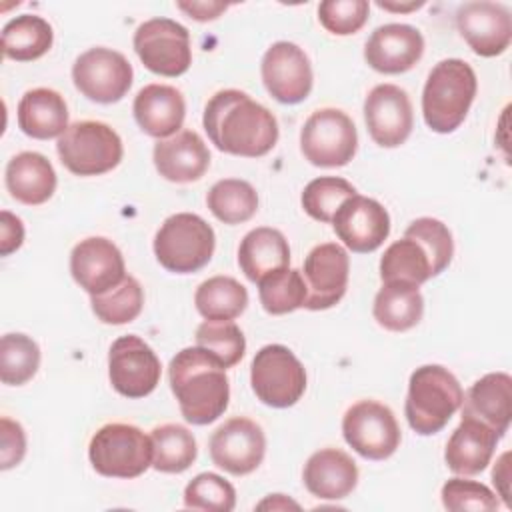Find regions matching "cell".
<instances>
[{"label":"cell","instance_id":"22","mask_svg":"<svg viewBox=\"0 0 512 512\" xmlns=\"http://www.w3.org/2000/svg\"><path fill=\"white\" fill-rule=\"evenodd\" d=\"M152 160L158 174L176 184L200 180L210 166V152L194 130H180L154 144Z\"/></svg>","mask_w":512,"mask_h":512},{"label":"cell","instance_id":"27","mask_svg":"<svg viewBox=\"0 0 512 512\" xmlns=\"http://www.w3.org/2000/svg\"><path fill=\"white\" fill-rule=\"evenodd\" d=\"M6 188L10 196L26 206H38L52 198L56 172L40 152H20L6 164Z\"/></svg>","mask_w":512,"mask_h":512},{"label":"cell","instance_id":"42","mask_svg":"<svg viewBox=\"0 0 512 512\" xmlns=\"http://www.w3.org/2000/svg\"><path fill=\"white\" fill-rule=\"evenodd\" d=\"M404 236L414 238L422 244L432 264V276H438L450 264L454 256V240L444 222L430 216L416 218L414 222H410Z\"/></svg>","mask_w":512,"mask_h":512},{"label":"cell","instance_id":"18","mask_svg":"<svg viewBox=\"0 0 512 512\" xmlns=\"http://www.w3.org/2000/svg\"><path fill=\"white\" fill-rule=\"evenodd\" d=\"M456 26L472 52L484 58L500 56L512 40V16L500 2H464L456 10Z\"/></svg>","mask_w":512,"mask_h":512},{"label":"cell","instance_id":"50","mask_svg":"<svg viewBox=\"0 0 512 512\" xmlns=\"http://www.w3.org/2000/svg\"><path fill=\"white\" fill-rule=\"evenodd\" d=\"M380 8L384 10H392V12H408V10H416L420 6H424V2H410V4H392V2H378Z\"/></svg>","mask_w":512,"mask_h":512},{"label":"cell","instance_id":"45","mask_svg":"<svg viewBox=\"0 0 512 512\" xmlns=\"http://www.w3.org/2000/svg\"><path fill=\"white\" fill-rule=\"evenodd\" d=\"M0 436H2L0 468L10 470L16 464H20L26 454V434L18 422L10 420L8 416H2L0 418Z\"/></svg>","mask_w":512,"mask_h":512},{"label":"cell","instance_id":"21","mask_svg":"<svg viewBox=\"0 0 512 512\" xmlns=\"http://www.w3.org/2000/svg\"><path fill=\"white\" fill-rule=\"evenodd\" d=\"M424 54V38L410 24L378 26L364 46L370 68L382 74H402L414 68Z\"/></svg>","mask_w":512,"mask_h":512},{"label":"cell","instance_id":"46","mask_svg":"<svg viewBox=\"0 0 512 512\" xmlns=\"http://www.w3.org/2000/svg\"><path fill=\"white\" fill-rule=\"evenodd\" d=\"M24 242V224L8 210L0 212V254L8 256Z\"/></svg>","mask_w":512,"mask_h":512},{"label":"cell","instance_id":"12","mask_svg":"<svg viewBox=\"0 0 512 512\" xmlns=\"http://www.w3.org/2000/svg\"><path fill=\"white\" fill-rule=\"evenodd\" d=\"M132 76V64L126 56L104 46L82 52L72 66L76 90L98 104L122 100L132 86Z\"/></svg>","mask_w":512,"mask_h":512},{"label":"cell","instance_id":"40","mask_svg":"<svg viewBox=\"0 0 512 512\" xmlns=\"http://www.w3.org/2000/svg\"><path fill=\"white\" fill-rule=\"evenodd\" d=\"M356 194V188L338 176H320L304 186L302 208L318 222H332L336 210L344 200Z\"/></svg>","mask_w":512,"mask_h":512},{"label":"cell","instance_id":"16","mask_svg":"<svg viewBox=\"0 0 512 512\" xmlns=\"http://www.w3.org/2000/svg\"><path fill=\"white\" fill-rule=\"evenodd\" d=\"M260 72L268 94L282 104H298L312 90L310 60L294 42H274L262 56Z\"/></svg>","mask_w":512,"mask_h":512},{"label":"cell","instance_id":"14","mask_svg":"<svg viewBox=\"0 0 512 512\" xmlns=\"http://www.w3.org/2000/svg\"><path fill=\"white\" fill-rule=\"evenodd\" d=\"M212 462L232 476L254 472L266 454V436L262 428L244 416H234L210 436Z\"/></svg>","mask_w":512,"mask_h":512},{"label":"cell","instance_id":"34","mask_svg":"<svg viewBox=\"0 0 512 512\" xmlns=\"http://www.w3.org/2000/svg\"><path fill=\"white\" fill-rule=\"evenodd\" d=\"M194 304L206 320H234L246 310L248 292L232 276H212L196 288Z\"/></svg>","mask_w":512,"mask_h":512},{"label":"cell","instance_id":"28","mask_svg":"<svg viewBox=\"0 0 512 512\" xmlns=\"http://www.w3.org/2000/svg\"><path fill=\"white\" fill-rule=\"evenodd\" d=\"M18 128L36 140L60 138L68 128L64 96L52 88H32L18 102Z\"/></svg>","mask_w":512,"mask_h":512},{"label":"cell","instance_id":"20","mask_svg":"<svg viewBox=\"0 0 512 512\" xmlns=\"http://www.w3.org/2000/svg\"><path fill=\"white\" fill-rule=\"evenodd\" d=\"M74 282L90 296L104 294L126 278V266L118 246L104 236L80 240L70 254Z\"/></svg>","mask_w":512,"mask_h":512},{"label":"cell","instance_id":"9","mask_svg":"<svg viewBox=\"0 0 512 512\" xmlns=\"http://www.w3.org/2000/svg\"><path fill=\"white\" fill-rule=\"evenodd\" d=\"M358 148L352 118L338 108H320L308 116L300 130L304 158L320 168L346 166Z\"/></svg>","mask_w":512,"mask_h":512},{"label":"cell","instance_id":"47","mask_svg":"<svg viewBox=\"0 0 512 512\" xmlns=\"http://www.w3.org/2000/svg\"><path fill=\"white\" fill-rule=\"evenodd\" d=\"M178 8L198 22H208V20L218 18L228 8V4H224V2H178Z\"/></svg>","mask_w":512,"mask_h":512},{"label":"cell","instance_id":"6","mask_svg":"<svg viewBox=\"0 0 512 512\" xmlns=\"http://www.w3.org/2000/svg\"><path fill=\"white\" fill-rule=\"evenodd\" d=\"M88 458L106 478H138L152 466V440L134 424L110 422L92 436Z\"/></svg>","mask_w":512,"mask_h":512},{"label":"cell","instance_id":"1","mask_svg":"<svg viewBox=\"0 0 512 512\" xmlns=\"http://www.w3.org/2000/svg\"><path fill=\"white\" fill-rule=\"evenodd\" d=\"M202 124L210 142L234 156L260 158L278 142L274 114L236 88L220 90L206 102Z\"/></svg>","mask_w":512,"mask_h":512},{"label":"cell","instance_id":"30","mask_svg":"<svg viewBox=\"0 0 512 512\" xmlns=\"http://www.w3.org/2000/svg\"><path fill=\"white\" fill-rule=\"evenodd\" d=\"M374 320L390 332L414 328L424 314V298L418 286L408 282H382L372 306Z\"/></svg>","mask_w":512,"mask_h":512},{"label":"cell","instance_id":"29","mask_svg":"<svg viewBox=\"0 0 512 512\" xmlns=\"http://www.w3.org/2000/svg\"><path fill=\"white\" fill-rule=\"evenodd\" d=\"M290 262V246L276 228L260 226L250 230L238 246V264L250 282H260L270 272L286 268Z\"/></svg>","mask_w":512,"mask_h":512},{"label":"cell","instance_id":"31","mask_svg":"<svg viewBox=\"0 0 512 512\" xmlns=\"http://www.w3.org/2000/svg\"><path fill=\"white\" fill-rule=\"evenodd\" d=\"M54 42L52 26L38 14H20L2 28V54L16 62L44 56Z\"/></svg>","mask_w":512,"mask_h":512},{"label":"cell","instance_id":"48","mask_svg":"<svg viewBox=\"0 0 512 512\" xmlns=\"http://www.w3.org/2000/svg\"><path fill=\"white\" fill-rule=\"evenodd\" d=\"M492 482L496 486L498 496L504 500L506 506H510V452H504L492 470Z\"/></svg>","mask_w":512,"mask_h":512},{"label":"cell","instance_id":"41","mask_svg":"<svg viewBox=\"0 0 512 512\" xmlns=\"http://www.w3.org/2000/svg\"><path fill=\"white\" fill-rule=\"evenodd\" d=\"M184 506L206 512H230L236 506V490L222 476L202 472L186 484Z\"/></svg>","mask_w":512,"mask_h":512},{"label":"cell","instance_id":"4","mask_svg":"<svg viewBox=\"0 0 512 512\" xmlns=\"http://www.w3.org/2000/svg\"><path fill=\"white\" fill-rule=\"evenodd\" d=\"M458 378L440 364L416 368L408 382L404 414L410 428L420 436L440 432L462 404Z\"/></svg>","mask_w":512,"mask_h":512},{"label":"cell","instance_id":"19","mask_svg":"<svg viewBox=\"0 0 512 512\" xmlns=\"http://www.w3.org/2000/svg\"><path fill=\"white\" fill-rule=\"evenodd\" d=\"M332 226L346 248L366 254L380 248L388 238L390 216L378 200L354 194L340 204Z\"/></svg>","mask_w":512,"mask_h":512},{"label":"cell","instance_id":"24","mask_svg":"<svg viewBox=\"0 0 512 512\" xmlns=\"http://www.w3.org/2000/svg\"><path fill=\"white\" fill-rule=\"evenodd\" d=\"M138 126L158 140L180 132L186 116V102L180 90L168 84L144 86L132 104Z\"/></svg>","mask_w":512,"mask_h":512},{"label":"cell","instance_id":"8","mask_svg":"<svg viewBox=\"0 0 512 512\" xmlns=\"http://www.w3.org/2000/svg\"><path fill=\"white\" fill-rule=\"evenodd\" d=\"M250 384L256 398L266 406L288 408L306 390V370L290 348L266 344L252 358Z\"/></svg>","mask_w":512,"mask_h":512},{"label":"cell","instance_id":"38","mask_svg":"<svg viewBox=\"0 0 512 512\" xmlns=\"http://www.w3.org/2000/svg\"><path fill=\"white\" fill-rule=\"evenodd\" d=\"M40 348L20 332L4 334L0 340V380L8 386H22L38 372Z\"/></svg>","mask_w":512,"mask_h":512},{"label":"cell","instance_id":"36","mask_svg":"<svg viewBox=\"0 0 512 512\" xmlns=\"http://www.w3.org/2000/svg\"><path fill=\"white\" fill-rule=\"evenodd\" d=\"M306 282L300 270L280 268L258 282V296L262 308L272 316L294 312L306 302Z\"/></svg>","mask_w":512,"mask_h":512},{"label":"cell","instance_id":"5","mask_svg":"<svg viewBox=\"0 0 512 512\" xmlns=\"http://www.w3.org/2000/svg\"><path fill=\"white\" fill-rule=\"evenodd\" d=\"M216 246L212 226L198 214L168 216L154 236V254L162 268L174 274H192L204 268Z\"/></svg>","mask_w":512,"mask_h":512},{"label":"cell","instance_id":"33","mask_svg":"<svg viewBox=\"0 0 512 512\" xmlns=\"http://www.w3.org/2000/svg\"><path fill=\"white\" fill-rule=\"evenodd\" d=\"M432 276V264L420 242L404 236L392 242L380 258L382 282H408L414 286L424 284Z\"/></svg>","mask_w":512,"mask_h":512},{"label":"cell","instance_id":"23","mask_svg":"<svg viewBox=\"0 0 512 512\" xmlns=\"http://www.w3.org/2000/svg\"><path fill=\"white\" fill-rule=\"evenodd\" d=\"M462 418H472L492 428L500 438L508 432L512 416V378L490 372L476 380L462 396Z\"/></svg>","mask_w":512,"mask_h":512},{"label":"cell","instance_id":"43","mask_svg":"<svg viewBox=\"0 0 512 512\" xmlns=\"http://www.w3.org/2000/svg\"><path fill=\"white\" fill-rule=\"evenodd\" d=\"M368 12L366 0H324L318 6V20L330 34L348 36L366 24Z\"/></svg>","mask_w":512,"mask_h":512},{"label":"cell","instance_id":"7","mask_svg":"<svg viewBox=\"0 0 512 512\" xmlns=\"http://www.w3.org/2000/svg\"><path fill=\"white\" fill-rule=\"evenodd\" d=\"M60 162L76 176H100L116 168L124 148L118 132L100 120H80L56 142Z\"/></svg>","mask_w":512,"mask_h":512},{"label":"cell","instance_id":"15","mask_svg":"<svg viewBox=\"0 0 512 512\" xmlns=\"http://www.w3.org/2000/svg\"><path fill=\"white\" fill-rule=\"evenodd\" d=\"M300 272L308 292L304 308L328 310L346 294L350 276L348 252L336 242L318 244L304 258V268Z\"/></svg>","mask_w":512,"mask_h":512},{"label":"cell","instance_id":"11","mask_svg":"<svg viewBox=\"0 0 512 512\" xmlns=\"http://www.w3.org/2000/svg\"><path fill=\"white\" fill-rule=\"evenodd\" d=\"M346 444L366 460H386L400 446L402 434L394 412L376 400L352 404L342 418Z\"/></svg>","mask_w":512,"mask_h":512},{"label":"cell","instance_id":"25","mask_svg":"<svg viewBox=\"0 0 512 512\" xmlns=\"http://www.w3.org/2000/svg\"><path fill=\"white\" fill-rule=\"evenodd\" d=\"M306 490L322 500L346 498L358 484V466L340 448H322L314 452L302 472Z\"/></svg>","mask_w":512,"mask_h":512},{"label":"cell","instance_id":"17","mask_svg":"<svg viewBox=\"0 0 512 512\" xmlns=\"http://www.w3.org/2000/svg\"><path fill=\"white\" fill-rule=\"evenodd\" d=\"M364 120L370 138L382 148H396L408 140L414 128L408 92L396 84L374 86L364 100Z\"/></svg>","mask_w":512,"mask_h":512},{"label":"cell","instance_id":"44","mask_svg":"<svg viewBox=\"0 0 512 512\" xmlns=\"http://www.w3.org/2000/svg\"><path fill=\"white\" fill-rule=\"evenodd\" d=\"M442 504L448 510L462 512V510H496L498 498L496 494L484 486L482 482L466 480V478H450L442 486Z\"/></svg>","mask_w":512,"mask_h":512},{"label":"cell","instance_id":"26","mask_svg":"<svg viewBox=\"0 0 512 512\" xmlns=\"http://www.w3.org/2000/svg\"><path fill=\"white\" fill-rule=\"evenodd\" d=\"M500 436L478 420L462 418L446 442V466L460 476L480 474L492 460Z\"/></svg>","mask_w":512,"mask_h":512},{"label":"cell","instance_id":"10","mask_svg":"<svg viewBox=\"0 0 512 512\" xmlns=\"http://www.w3.org/2000/svg\"><path fill=\"white\" fill-rule=\"evenodd\" d=\"M132 44L142 64L158 76H182L192 64L190 32L176 20L150 18L142 22Z\"/></svg>","mask_w":512,"mask_h":512},{"label":"cell","instance_id":"13","mask_svg":"<svg viewBox=\"0 0 512 512\" xmlns=\"http://www.w3.org/2000/svg\"><path fill=\"white\" fill-rule=\"evenodd\" d=\"M162 366L156 352L136 334L120 336L108 352L112 388L126 398H144L160 382Z\"/></svg>","mask_w":512,"mask_h":512},{"label":"cell","instance_id":"2","mask_svg":"<svg viewBox=\"0 0 512 512\" xmlns=\"http://www.w3.org/2000/svg\"><path fill=\"white\" fill-rule=\"evenodd\" d=\"M168 378L186 422L206 426L228 408L230 384L226 368L200 346L176 352L168 366Z\"/></svg>","mask_w":512,"mask_h":512},{"label":"cell","instance_id":"37","mask_svg":"<svg viewBox=\"0 0 512 512\" xmlns=\"http://www.w3.org/2000/svg\"><path fill=\"white\" fill-rule=\"evenodd\" d=\"M92 312L104 324H128L138 318L144 306V290L134 276H126L118 286L104 294L90 296Z\"/></svg>","mask_w":512,"mask_h":512},{"label":"cell","instance_id":"35","mask_svg":"<svg viewBox=\"0 0 512 512\" xmlns=\"http://www.w3.org/2000/svg\"><path fill=\"white\" fill-rule=\"evenodd\" d=\"M206 204L210 212L224 224L248 222L258 210V194L246 180L224 178L218 180L208 196Z\"/></svg>","mask_w":512,"mask_h":512},{"label":"cell","instance_id":"3","mask_svg":"<svg viewBox=\"0 0 512 512\" xmlns=\"http://www.w3.org/2000/svg\"><path fill=\"white\" fill-rule=\"evenodd\" d=\"M478 90L476 72L460 58L440 60L422 90V114L430 130L454 132L466 118Z\"/></svg>","mask_w":512,"mask_h":512},{"label":"cell","instance_id":"49","mask_svg":"<svg viewBox=\"0 0 512 512\" xmlns=\"http://www.w3.org/2000/svg\"><path fill=\"white\" fill-rule=\"evenodd\" d=\"M256 508H258V510H266V508H272V510H288V508H294V510H298L300 506H298L294 500L286 498L284 494H270V496H268L266 500H262Z\"/></svg>","mask_w":512,"mask_h":512},{"label":"cell","instance_id":"32","mask_svg":"<svg viewBox=\"0 0 512 512\" xmlns=\"http://www.w3.org/2000/svg\"><path fill=\"white\" fill-rule=\"evenodd\" d=\"M152 466L164 474H180L188 470L198 454L196 440L186 426L162 424L150 432Z\"/></svg>","mask_w":512,"mask_h":512},{"label":"cell","instance_id":"39","mask_svg":"<svg viewBox=\"0 0 512 512\" xmlns=\"http://www.w3.org/2000/svg\"><path fill=\"white\" fill-rule=\"evenodd\" d=\"M196 346L210 352L224 368H232L246 352V338L232 320H206L196 328Z\"/></svg>","mask_w":512,"mask_h":512}]
</instances>
